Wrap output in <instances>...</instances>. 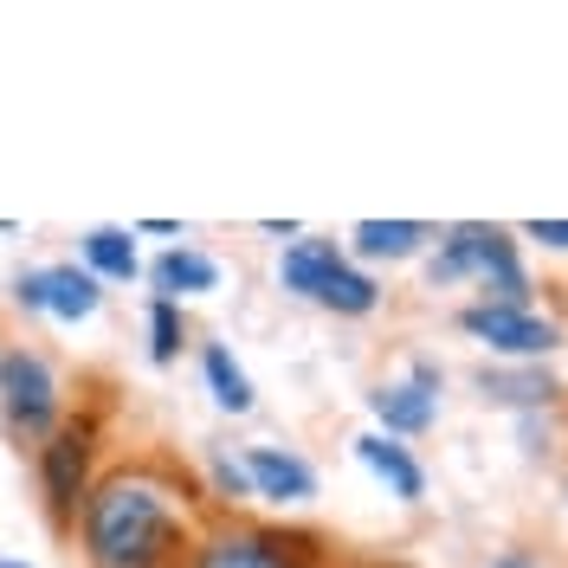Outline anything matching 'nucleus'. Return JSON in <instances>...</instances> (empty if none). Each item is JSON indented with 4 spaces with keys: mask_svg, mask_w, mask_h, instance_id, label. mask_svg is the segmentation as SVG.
Here are the masks:
<instances>
[{
    "mask_svg": "<svg viewBox=\"0 0 568 568\" xmlns=\"http://www.w3.org/2000/svg\"><path fill=\"white\" fill-rule=\"evenodd\" d=\"M78 542L91 568H181L187 556V491L162 465H116L104 471L84 510Z\"/></svg>",
    "mask_w": 568,
    "mask_h": 568,
    "instance_id": "obj_1",
    "label": "nucleus"
},
{
    "mask_svg": "<svg viewBox=\"0 0 568 568\" xmlns=\"http://www.w3.org/2000/svg\"><path fill=\"white\" fill-rule=\"evenodd\" d=\"M91 459H98V420L78 414V420H59L52 439H39V497H45V517L52 530H78V510L91 497Z\"/></svg>",
    "mask_w": 568,
    "mask_h": 568,
    "instance_id": "obj_2",
    "label": "nucleus"
},
{
    "mask_svg": "<svg viewBox=\"0 0 568 568\" xmlns=\"http://www.w3.org/2000/svg\"><path fill=\"white\" fill-rule=\"evenodd\" d=\"M0 420L13 439H52V426L65 420V400H59V375L52 362L27 343L0 355Z\"/></svg>",
    "mask_w": 568,
    "mask_h": 568,
    "instance_id": "obj_3",
    "label": "nucleus"
},
{
    "mask_svg": "<svg viewBox=\"0 0 568 568\" xmlns=\"http://www.w3.org/2000/svg\"><path fill=\"white\" fill-rule=\"evenodd\" d=\"M13 297L27 311H45L52 323H91L104 311V284L91 278L84 265H45V272H20Z\"/></svg>",
    "mask_w": 568,
    "mask_h": 568,
    "instance_id": "obj_4",
    "label": "nucleus"
},
{
    "mask_svg": "<svg viewBox=\"0 0 568 568\" xmlns=\"http://www.w3.org/2000/svg\"><path fill=\"white\" fill-rule=\"evenodd\" d=\"M465 336H478L491 355H517V362H530V355H549L562 343V329L549 317H536V311H510V304H471L459 317Z\"/></svg>",
    "mask_w": 568,
    "mask_h": 568,
    "instance_id": "obj_5",
    "label": "nucleus"
},
{
    "mask_svg": "<svg viewBox=\"0 0 568 568\" xmlns=\"http://www.w3.org/2000/svg\"><path fill=\"white\" fill-rule=\"evenodd\" d=\"M181 568H297V562H284V549L265 530H240V524H226V530L194 536L187 556H181Z\"/></svg>",
    "mask_w": 568,
    "mask_h": 568,
    "instance_id": "obj_6",
    "label": "nucleus"
},
{
    "mask_svg": "<svg viewBox=\"0 0 568 568\" xmlns=\"http://www.w3.org/2000/svg\"><path fill=\"white\" fill-rule=\"evenodd\" d=\"M246 478H252V497H272V504H311L317 497V471L311 459H297L291 446H246Z\"/></svg>",
    "mask_w": 568,
    "mask_h": 568,
    "instance_id": "obj_7",
    "label": "nucleus"
},
{
    "mask_svg": "<svg viewBox=\"0 0 568 568\" xmlns=\"http://www.w3.org/2000/svg\"><path fill=\"white\" fill-rule=\"evenodd\" d=\"M478 284H485V304H510V311H530V272L517 258V240L491 226L485 252H478Z\"/></svg>",
    "mask_w": 568,
    "mask_h": 568,
    "instance_id": "obj_8",
    "label": "nucleus"
},
{
    "mask_svg": "<svg viewBox=\"0 0 568 568\" xmlns=\"http://www.w3.org/2000/svg\"><path fill=\"white\" fill-rule=\"evenodd\" d=\"M355 459L368 465V471H375V478H382V485L400 497V504H420V497H426L420 459H414L407 446H394L388 433H362V439H355Z\"/></svg>",
    "mask_w": 568,
    "mask_h": 568,
    "instance_id": "obj_9",
    "label": "nucleus"
},
{
    "mask_svg": "<svg viewBox=\"0 0 568 568\" xmlns=\"http://www.w3.org/2000/svg\"><path fill=\"white\" fill-rule=\"evenodd\" d=\"M368 407H375L382 433H388V439H400V433H426V426H433V414H439V394L420 388V382H388V388L368 394Z\"/></svg>",
    "mask_w": 568,
    "mask_h": 568,
    "instance_id": "obj_10",
    "label": "nucleus"
},
{
    "mask_svg": "<svg viewBox=\"0 0 568 568\" xmlns=\"http://www.w3.org/2000/svg\"><path fill=\"white\" fill-rule=\"evenodd\" d=\"M149 278H155V297L181 304V297H207L213 284H220V265H213L207 252H194V246H169L155 265H149Z\"/></svg>",
    "mask_w": 568,
    "mask_h": 568,
    "instance_id": "obj_11",
    "label": "nucleus"
},
{
    "mask_svg": "<svg viewBox=\"0 0 568 568\" xmlns=\"http://www.w3.org/2000/svg\"><path fill=\"white\" fill-rule=\"evenodd\" d=\"M78 252H84V272H91L98 284H130L142 272L136 240H130L123 226H91V233L78 240Z\"/></svg>",
    "mask_w": 568,
    "mask_h": 568,
    "instance_id": "obj_12",
    "label": "nucleus"
},
{
    "mask_svg": "<svg viewBox=\"0 0 568 568\" xmlns=\"http://www.w3.org/2000/svg\"><path fill=\"white\" fill-rule=\"evenodd\" d=\"M343 265V246L336 240H297V246L278 258V284L284 291H297V297H317L323 278Z\"/></svg>",
    "mask_w": 568,
    "mask_h": 568,
    "instance_id": "obj_13",
    "label": "nucleus"
},
{
    "mask_svg": "<svg viewBox=\"0 0 568 568\" xmlns=\"http://www.w3.org/2000/svg\"><path fill=\"white\" fill-rule=\"evenodd\" d=\"M349 240L362 258H414L433 240V226H420V220H362Z\"/></svg>",
    "mask_w": 568,
    "mask_h": 568,
    "instance_id": "obj_14",
    "label": "nucleus"
},
{
    "mask_svg": "<svg viewBox=\"0 0 568 568\" xmlns=\"http://www.w3.org/2000/svg\"><path fill=\"white\" fill-rule=\"evenodd\" d=\"M311 304H323V311H336V317H368L375 304H382V284L368 278V272H355L349 258L323 278V291L311 297Z\"/></svg>",
    "mask_w": 568,
    "mask_h": 568,
    "instance_id": "obj_15",
    "label": "nucleus"
},
{
    "mask_svg": "<svg viewBox=\"0 0 568 568\" xmlns=\"http://www.w3.org/2000/svg\"><path fill=\"white\" fill-rule=\"evenodd\" d=\"M201 375H207L213 400H220L226 414H252V400H258V394H252L246 368L233 362V349H226V343H207V349H201Z\"/></svg>",
    "mask_w": 568,
    "mask_h": 568,
    "instance_id": "obj_16",
    "label": "nucleus"
},
{
    "mask_svg": "<svg viewBox=\"0 0 568 568\" xmlns=\"http://www.w3.org/2000/svg\"><path fill=\"white\" fill-rule=\"evenodd\" d=\"M181 343H187V323H181V304H169V297H155L149 304V355L169 368L181 355Z\"/></svg>",
    "mask_w": 568,
    "mask_h": 568,
    "instance_id": "obj_17",
    "label": "nucleus"
},
{
    "mask_svg": "<svg viewBox=\"0 0 568 568\" xmlns=\"http://www.w3.org/2000/svg\"><path fill=\"white\" fill-rule=\"evenodd\" d=\"M213 491L226 497V504H246V497H252L246 465H240V459H213Z\"/></svg>",
    "mask_w": 568,
    "mask_h": 568,
    "instance_id": "obj_18",
    "label": "nucleus"
},
{
    "mask_svg": "<svg viewBox=\"0 0 568 568\" xmlns=\"http://www.w3.org/2000/svg\"><path fill=\"white\" fill-rule=\"evenodd\" d=\"M530 240H542V246H556V252H568V220H530L524 226Z\"/></svg>",
    "mask_w": 568,
    "mask_h": 568,
    "instance_id": "obj_19",
    "label": "nucleus"
},
{
    "mask_svg": "<svg viewBox=\"0 0 568 568\" xmlns=\"http://www.w3.org/2000/svg\"><path fill=\"white\" fill-rule=\"evenodd\" d=\"M491 568H536V562H530V556H524V549H510V556H497Z\"/></svg>",
    "mask_w": 568,
    "mask_h": 568,
    "instance_id": "obj_20",
    "label": "nucleus"
},
{
    "mask_svg": "<svg viewBox=\"0 0 568 568\" xmlns=\"http://www.w3.org/2000/svg\"><path fill=\"white\" fill-rule=\"evenodd\" d=\"M0 568H27V562H0Z\"/></svg>",
    "mask_w": 568,
    "mask_h": 568,
    "instance_id": "obj_21",
    "label": "nucleus"
},
{
    "mask_svg": "<svg viewBox=\"0 0 568 568\" xmlns=\"http://www.w3.org/2000/svg\"><path fill=\"white\" fill-rule=\"evenodd\" d=\"M0 355H7V349H0Z\"/></svg>",
    "mask_w": 568,
    "mask_h": 568,
    "instance_id": "obj_22",
    "label": "nucleus"
}]
</instances>
